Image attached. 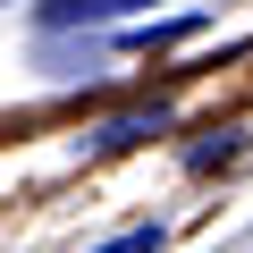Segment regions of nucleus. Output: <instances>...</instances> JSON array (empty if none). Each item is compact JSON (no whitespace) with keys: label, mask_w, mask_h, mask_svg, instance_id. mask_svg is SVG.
I'll return each mask as SVG.
<instances>
[{"label":"nucleus","mask_w":253,"mask_h":253,"mask_svg":"<svg viewBox=\"0 0 253 253\" xmlns=\"http://www.w3.org/2000/svg\"><path fill=\"white\" fill-rule=\"evenodd\" d=\"M126 9H144V0H42V26H101Z\"/></svg>","instance_id":"1"},{"label":"nucleus","mask_w":253,"mask_h":253,"mask_svg":"<svg viewBox=\"0 0 253 253\" xmlns=\"http://www.w3.org/2000/svg\"><path fill=\"white\" fill-rule=\"evenodd\" d=\"M93 253H161V228H126V236H110V245H93Z\"/></svg>","instance_id":"2"}]
</instances>
